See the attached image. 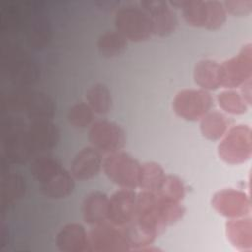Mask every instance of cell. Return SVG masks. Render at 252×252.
Segmentation results:
<instances>
[{
	"label": "cell",
	"mask_w": 252,
	"mask_h": 252,
	"mask_svg": "<svg viewBox=\"0 0 252 252\" xmlns=\"http://www.w3.org/2000/svg\"><path fill=\"white\" fill-rule=\"evenodd\" d=\"M30 171L38 182L41 193L48 199H64L74 191L75 178L51 156L41 154L33 158Z\"/></svg>",
	"instance_id": "6da1fadb"
},
{
	"label": "cell",
	"mask_w": 252,
	"mask_h": 252,
	"mask_svg": "<svg viewBox=\"0 0 252 252\" xmlns=\"http://www.w3.org/2000/svg\"><path fill=\"white\" fill-rule=\"evenodd\" d=\"M170 6L181 11L184 22L195 28L218 30L221 28L227 19V13L222 2L201 0L169 1Z\"/></svg>",
	"instance_id": "7a4b0ae2"
},
{
	"label": "cell",
	"mask_w": 252,
	"mask_h": 252,
	"mask_svg": "<svg viewBox=\"0 0 252 252\" xmlns=\"http://www.w3.org/2000/svg\"><path fill=\"white\" fill-rule=\"evenodd\" d=\"M114 26L128 41H146L155 35L152 21L139 2L121 5L115 12Z\"/></svg>",
	"instance_id": "3957f363"
},
{
	"label": "cell",
	"mask_w": 252,
	"mask_h": 252,
	"mask_svg": "<svg viewBox=\"0 0 252 252\" xmlns=\"http://www.w3.org/2000/svg\"><path fill=\"white\" fill-rule=\"evenodd\" d=\"M102 170L107 178L120 188H139L141 163L122 150L103 158Z\"/></svg>",
	"instance_id": "277c9868"
},
{
	"label": "cell",
	"mask_w": 252,
	"mask_h": 252,
	"mask_svg": "<svg viewBox=\"0 0 252 252\" xmlns=\"http://www.w3.org/2000/svg\"><path fill=\"white\" fill-rule=\"evenodd\" d=\"M220 158L228 164H240L251 158V129L244 124L230 127L218 146Z\"/></svg>",
	"instance_id": "5b68a950"
},
{
	"label": "cell",
	"mask_w": 252,
	"mask_h": 252,
	"mask_svg": "<svg viewBox=\"0 0 252 252\" xmlns=\"http://www.w3.org/2000/svg\"><path fill=\"white\" fill-rule=\"evenodd\" d=\"M214 97L211 93L203 89H183L179 91L172 100L174 113L187 121L200 120L212 110Z\"/></svg>",
	"instance_id": "8992f818"
},
{
	"label": "cell",
	"mask_w": 252,
	"mask_h": 252,
	"mask_svg": "<svg viewBox=\"0 0 252 252\" xmlns=\"http://www.w3.org/2000/svg\"><path fill=\"white\" fill-rule=\"evenodd\" d=\"M220 88L236 89L251 80L252 77V49L247 43L238 54L220 63Z\"/></svg>",
	"instance_id": "52a82bcc"
},
{
	"label": "cell",
	"mask_w": 252,
	"mask_h": 252,
	"mask_svg": "<svg viewBox=\"0 0 252 252\" xmlns=\"http://www.w3.org/2000/svg\"><path fill=\"white\" fill-rule=\"evenodd\" d=\"M89 141L91 146L98 150L101 154L108 155L123 149L126 142V135L118 123L100 119L91 125Z\"/></svg>",
	"instance_id": "ba28073f"
},
{
	"label": "cell",
	"mask_w": 252,
	"mask_h": 252,
	"mask_svg": "<svg viewBox=\"0 0 252 252\" xmlns=\"http://www.w3.org/2000/svg\"><path fill=\"white\" fill-rule=\"evenodd\" d=\"M91 251H128L129 242L123 228L109 221L92 226L88 231Z\"/></svg>",
	"instance_id": "9c48e42d"
},
{
	"label": "cell",
	"mask_w": 252,
	"mask_h": 252,
	"mask_svg": "<svg viewBox=\"0 0 252 252\" xmlns=\"http://www.w3.org/2000/svg\"><path fill=\"white\" fill-rule=\"evenodd\" d=\"M141 7L148 13L154 28V34L164 37L170 35L178 26L175 10L166 1L146 0L140 1Z\"/></svg>",
	"instance_id": "30bf717a"
},
{
	"label": "cell",
	"mask_w": 252,
	"mask_h": 252,
	"mask_svg": "<svg viewBox=\"0 0 252 252\" xmlns=\"http://www.w3.org/2000/svg\"><path fill=\"white\" fill-rule=\"evenodd\" d=\"M137 193L133 189L120 188L108 201V221L123 227L130 223L136 213Z\"/></svg>",
	"instance_id": "8fae6325"
},
{
	"label": "cell",
	"mask_w": 252,
	"mask_h": 252,
	"mask_svg": "<svg viewBox=\"0 0 252 252\" xmlns=\"http://www.w3.org/2000/svg\"><path fill=\"white\" fill-rule=\"evenodd\" d=\"M3 144L8 159L12 162L23 163L34 158L27 126L22 127V125L14 123L10 125Z\"/></svg>",
	"instance_id": "7c38bea8"
},
{
	"label": "cell",
	"mask_w": 252,
	"mask_h": 252,
	"mask_svg": "<svg viewBox=\"0 0 252 252\" xmlns=\"http://www.w3.org/2000/svg\"><path fill=\"white\" fill-rule=\"evenodd\" d=\"M213 207L222 216L229 219L246 217L250 212V199L241 191L224 189L217 192L212 199Z\"/></svg>",
	"instance_id": "4fadbf2b"
},
{
	"label": "cell",
	"mask_w": 252,
	"mask_h": 252,
	"mask_svg": "<svg viewBox=\"0 0 252 252\" xmlns=\"http://www.w3.org/2000/svg\"><path fill=\"white\" fill-rule=\"evenodd\" d=\"M34 158L54 148L59 140V130L50 119H33L27 125Z\"/></svg>",
	"instance_id": "5bb4252c"
},
{
	"label": "cell",
	"mask_w": 252,
	"mask_h": 252,
	"mask_svg": "<svg viewBox=\"0 0 252 252\" xmlns=\"http://www.w3.org/2000/svg\"><path fill=\"white\" fill-rule=\"evenodd\" d=\"M102 154L93 146H88L74 156L70 172L77 180H89L99 173L102 169Z\"/></svg>",
	"instance_id": "9a60e30c"
},
{
	"label": "cell",
	"mask_w": 252,
	"mask_h": 252,
	"mask_svg": "<svg viewBox=\"0 0 252 252\" xmlns=\"http://www.w3.org/2000/svg\"><path fill=\"white\" fill-rule=\"evenodd\" d=\"M17 105L24 109L31 120L51 119L54 114V102L52 98L42 92H29L22 94Z\"/></svg>",
	"instance_id": "2e32d148"
},
{
	"label": "cell",
	"mask_w": 252,
	"mask_h": 252,
	"mask_svg": "<svg viewBox=\"0 0 252 252\" xmlns=\"http://www.w3.org/2000/svg\"><path fill=\"white\" fill-rule=\"evenodd\" d=\"M55 244L63 252L91 251L88 231L80 223H68L56 234Z\"/></svg>",
	"instance_id": "e0dca14e"
},
{
	"label": "cell",
	"mask_w": 252,
	"mask_h": 252,
	"mask_svg": "<svg viewBox=\"0 0 252 252\" xmlns=\"http://www.w3.org/2000/svg\"><path fill=\"white\" fill-rule=\"evenodd\" d=\"M108 201L109 197L103 192L89 193L82 204L84 221L91 226L108 221Z\"/></svg>",
	"instance_id": "ac0fdd59"
},
{
	"label": "cell",
	"mask_w": 252,
	"mask_h": 252,
	"mask_svg": "<svg viewBox=\"0 0 252 252\" xmlns=\"http://www.w3.org/2000/svg\"><path fill=\"white\" fill-rule=\"evenodd\" d=\"M194 81L200 89L215 91L220 88V63L211 58H203L196 62L193 72Z\"/></svg>",
	"instance_id": "d6986e66"
},
{
	"label": "cell",
	"mask_w": 252,
	"mask_h": 252,
	"mask_svg": "<svg viewBox=\"0 0 252 252\" xmlns=\"http://www.w3.org/2000/svg\"><path fill=\"white\" fill-rule=\"evenodd\" d=\"M231 126V120L222 111L210 110L200 119V131L210 141L220 140Z\"/></svg>",
	"instance_id": "ffe728a7"
},
{
	"label": "cell",
	"mask_w": 252,
	"mask_h": 252,
	"mask_svg": "<svg viewBox=\"0 0 252 252\" xmlns=\"http://www.w3.org/2000/svg\"><path fill=\"white\" fill-rule=\"evenodd\" d=\"M128 46V40L115 29L102 32L96 41L98 53L105 58L122 55Z\"/></svg>",
	"instance_id": "44dd1931"
},
{
	"label": "cell",
	"mask_w": 252,
	"mask_h": 252,
	"mask_svg": "<svg viewBox=\"0 0 252 252\" xmlns=\"http://www.w3.org/2000/svg\"><path fill=\"white\" fill-rule=\"evenodd\" d=\"M226 234L230 242L238 248H251V220L246 217L230 219L226 223Z\"/></svg>",
	"instance_id": "7402d4cb"
},
{
	"label": "cell",
	"mask_w": 252,
	"mask_h": 252,
	"mask_svg": "<svg viewBox=\"0 0 252 252\" xmlns=\"http://www.w3.org/2000/svg\"><path fill=\"white\" fill-rule=\"evenodd\" d=\"M86 99L96 114L104 115L111 109V93L108 87L102 83H95L90 86L86 91Z\"/></svg>",
	"instance_id": "603a6c76"
},
{
	"label": "cell",
	"mask_w": 252,
	"mask_h": 252,
	"mask_svg": "<svg viewBox=\"0 0 252 252\" xmlns=\"http://www.w3.org/2000/svg\"><path fill=\"white\" fill-rule=\"evenodd\" d=\"M217 102L225 114L240 115L247 112L250 106L236 89H223L217 94Z\"/></svg>",
	"instance_id": "cb8c5ba5"
},
{
	"label": "cell",
	"mask_w": 252,
	"mask_h": 252,
	"mask_svg": "<svg viewBox=\"0 0 252 252\" xmlns=\"http://www.w3.org/2000/svg\"><path fill=\"white\" fill-rule=\"evenodd\" d=\"M164 175V170L158 163L153 161L141 163L139 188L143 191L154 192L158 187Z\"/></svg>",
	"instance_id": "d4e9b609"
},
{
	"label": "cell",
	"mask_w": 252,
	"mask_h": 252,
	"mask_svg": "<svg viewBox=\"0 0 252 252\" xmlns=\"http://www.w3.org/2000/svg\"><path fill=\"white\" fill-rule=\"evenodd\" d=\"M67 119L74 128L85 129L94 122V111L87 102H76L69 108Z\"/></svg>",
	"instance_id": "484cf974"
},
{
	"label": "cell",
	"mask_w": 252,
	"mask_h": 252,
	"mask_svg": "<svg viewBox=\"0 0 252 252\" xmlns=\"http://www.w3.org/2000/svg\"><path fill=\"white\" fill-rule=\"evenodd\" d=\"M154 193L165 199L180 202L185 195V187L178 177L165 174Z\"/></svg>",
	"instance_id": "4316f807"
},
{
	"label": "cell",
	"mask_w": 252,
	"mask_h": 252,
	"mask_svg": "<svg viewBox=\"0 0 252 252\" xmlns=\"http://www.w3.org/2000/svg\"><path fill=\"white\" fill-rule=\"evenodd\" d=\"M2 189V200L11 203L24 194L25 180L18 174H9L3 182Z\"/></svg>",
	"instance_id": "83f0119b"
},
{
	"label": "cell",
	"mask_w": 252,
	"mask_h": 252,
	"mask_svg": "<svg viewBox=\"0 0 252 252\" xmlns=\"http://www.w3.org/2000/svg\"><path fill=\"white\" fill-rule=\"evenodd\" d=\"M227 15L234 17L247 16L252 11V1L243 0H228L222 2Z\"/></svg>",
	"instance_id": "f1b7e54d"
}]
</instances>
